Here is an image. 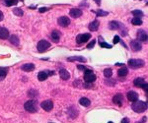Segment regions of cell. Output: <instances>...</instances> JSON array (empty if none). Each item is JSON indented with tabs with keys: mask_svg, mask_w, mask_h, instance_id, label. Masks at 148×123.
Instances as JSON below:
<instances>
[{
	"mask_svg": "<svg viewBox=\"0 0 148 123\" xmlns=\"http://www.w3.org/2000/svg\"><path fill=\"white\" fill-rule=\"evenodd\" d=\"M109 123H113V122H112V121H110V122H109Z\"/></svg>",
	"mask_w": 148,
	"mask_h": 123,
	"instance_id": "obj_42",
	"label": "cell"
},
{
	"mask_svg": "<svg viewBox=\"0 0 148 123\" xmlns=\"http://www.w3.org/2000/svg\"><path fill=\"white\" fill-rule=\"evenodd\" d=\"M137 38L140 42H146L147 40V34L143 30H139L137 32Z\"/></svg>",
	"mask_w": 148,
	"mask_h": 123,
	"instance_id": "obj_12",
	"label": "cell"
},
{
	"mask_svg": "<svg viewBox=\"0 0 148 123\" xmlns=\"http://www.w3.org/2000/svg\"><path fill=\"white\" fill-rule=\"evenodd\" d=\"M8 73V68H5V67H0V81L5 79L6 75Z\"/></svg>",
	"mask_w": 148,
	"mask_h": 123,
	"instance_id": "obj_23",
	"label": "cell"
},
{
	"mask_svg": "<svg viewBox=\"0 0 148 123\" xmlns=\"http://www.w3.org/2000/svg\"><path fill=\"white\" fill-rule=\"evenodd\" d=\"M18 3V0H5V5L8 7H11Z\"/></svg>",
	"mask_w": 148,
	"mask_h": 123,
	"instance_id": "obj_30",
	"label": "cell"
},
{
	"mask_svg": "<svg viewBox=\"0 0 148 123\" xmlns=\"http://www.w3.org/2000/svg\"><path fill=\"white\" fill-rule=\"evenodd\" d=\"M112 75H113V70L111 68H107V69L104 70V76L106 78H111Z\"/></svg>",
	"mask_w": 148,
	"mask_h": 123,
	"instance_id": "obj_27",
	"label": "cell"
},
{
	"mask_svg": "<svg viewBox=\"0 0 148 123\" xmlns=\"http://www.w3.org/2000/svg\"><path fill=\"white\" fill-rule=\"evenodd\" d=\"M91 37V35L90 34H82V35H78L77 37H76V43L78 44H84L86 42H88Z\"/></svg>",
	"mask_w": 148,
	"mask_h": 123,
	"instance_id": "obj_6",
	"label": "cell"
},
{
	"mask_svg": "<svg viewBox=\"0 0 148 123\" xmlns=\"http://www.w3.org/2000/svg\"><path fill=\"white\" fill-rule=\"evenodd\" d=\"M8 38H9V42H10V43H11L12 44L16 45V46H18V45H19V44H20L18 36H15V35H13V36H9Z\"/></svg>",
	"mask_w": 148,
	"mask_h": 123,
	"instance_id": "obj_20",
	"label": "cell"
},
{
	"mask_svg": "<svg viewBox=\"0 0 148 123\" xmlns=\"http://www.w3.org/2000/svg\"><path fill=\"white\" fill-rule=\"evenodd\" d=\"M95 2H96L98 5H100V3H101V0H94Z\"/></svg>",
	"mask_w": 148,
	"mask_h": 123,
	"instance_id": "obj_41",
	"label": "cell"
},
{
	"mask_svg": "<svg viewBox=\"0 0 148 123\" xmlns=\"http://www.w3.org/2000/svg\"><path fill=\"white\" fill-rule=\"evenodd\" d=\"M59 76L62 80H68L70 78V74L65 69H60L59 70Z\"/></svg>",
	"mask_w": 148,
	"mask_h": 123,
	"instance_id": "obj_16",
	"label": "cell"
},
{
	"mask_svg": "<svg viewBox=\"0 0 148 123\" xmlns=\"http://www.w3.org/2000/svg\"><path fill=\"white\" fill-rule=\"evenodd\" d=\"M131 24L134 25V26H140L141 24H142V21H141L140 18H133L132 20H131Z\"/></svg>",
	"mask_w": 148,
	"mask_h": 123,
	"instance_id": "obj_29",
	"label": "cell"
},
{
	"mask_svg": "<svg viewBox=\"0 0 148 123\" xmlns=\"http://www.w3.org/2000/svg\"><path fill=\"white\" fill-rule=\"evenodd\" d=\"M47 77H48L47 71L46 72L45 71H42V72H40L38 74V79H39V81H44V80L47 79Z\"/></svg>",
	"mask_w": 148,
	"mask_h": 123,
	"instance_id": "obj_24",
	"label": "cell"
},
{
	"mask_svg": "<svg viewBox=\"0 0 148 123\" xmlns=\"http://www.w3.org/2000/svg\"><path fill=\"white\" fill-rule=\"evenodd\" d=\"M109 14L107 11H103V10H97L96 11V15L97 16H107V15Z\"/></svg>",
	"mask_w": 148,
	"mask_h": 123,
	"instance_id": "obj_32",
	"label": "cell"
},
{
	"mask_svg": "<svg viewBox=\"0 0 148 123\" xmlns=\"http://www.w3.org/2000/svg\"><path fill=\"white\" fill-rule=\"evenodd\" d=\"M24 107H25V109H26L28 112H31V113H34V112H37L38 111L37 102L35 101H33V100L26 101L25 104H24Z\"/></svg>",
	"mask_w": 148,
	"mask_h": 123,
	"instance_id": "obj_2",
	"label": "cell"
},
{
	"mask_svg": "<svg viewBox=\"0 0 148 123\" xmlns=\"http://www.w3.org/2000/svg\"><path fill=\"white\" fill-rule=\"evenodd\" d=\"M13 13H14L16 16L22 17L23 15H24V11H23L21 8H14V9H13Z\"/></svg>",
	"mask_w": 148,
	"mask_h": 123,
	"instance_id": "obj_28",
	"label": "cell"
},
{
	"mask_svg": "<svg viewBox=\"0 0 148 123\" xmlns=\"http://www.w3.org/2000/svg\"><path fill=\"white\" fill-rule=\"evenodd\" d=\"M99 25H100L99 21H98V20H94L92 23H90V25H89V30L92 31V32H96V31H98V29H99Z\"/></svg>",
	"mask_w": 148,
	"mask_h": 123,
	"instance_id": "obj_17",
	"label": "cell"
},
{
	"mask_svg": "<svg viewBox=\"0 0 148 123\" xmlns=\"http://www.w3.org/2000/svg\"><path fill=\"white\" fill-rule=\"evenodd\" d=\"M131 108L133 111L137 112V113H141V112H144L146 109H147V104L146 102L141 101H134L131 105Z\"/></svg>",
	"mask_w": 148,
	"mask_h": 123,
	"instance_id": "obj_1",
	"label": "cell"
},
{
	"mask_svg": "<svg viewBox=\"0 0 148 123\" xmlns=\"http://www.w3.org/2000/svg\"><path fill=\"white\" fill-rule=\"evenodd\" d=\"M144 65V61L142 59H129L128 60V66L132 69H138Z\"/></svg>",
	"mask_w": 148,
	"mask_h": 123,
	"instance_id": "obj_3",
	"label": "cell"
},
{
	"mask_svg": "<svg viewBox=\"0 0 148 123\" xmlns=\"http://www.w3.org/2000/svg\"><path fill=\"white\" fill-rule=\"evenodd\" d=\"M95 44H96V40H95V39H93V40H92V42H91V43L87 45V47H88V48H92V47L95 45Z\"/></svg>",
	"mask_w": 148,
	"mask_h": 123,
	"instance_id": "obj_35",
	"label": "cell"
},
{
	"mask_svg": "<svg viewBox=\"0 0 148 123\" xmlns=\"http://www.w3.org/2000/svg\"><path fill=\"white\" fill-rule=\"evenodd\" d=\"M79 103L81 104L82 106L87 107V106H89V105L91 104V101H90V100L87 99V98H81V99L79 100Z\"/></svg>",
	"mask_w": 148,
	"mask_h": 123,
	"instance_id": "obj_22",
	"label": "cell"
},
{
	"mask_svg": "<svg viewBox=\"0 0 148 123\" xmlns=\"http://www.w3.org/2000/svg\"><path fill=\"white\" fill-rule=\"evenodd\" d=\"M121 123H129V120H128V118H124V119L121 120Z\"/></svg>",
	"mask_w": 148,
	"mask_h": 123,
	"instance_id": "obj_39",
	"label": "cell"
},
{
	"mask_svg": "<svg viewBox=\"0 0 148 123\" xmlns=\"http://www.w3.org/2000/svg\"><path fill=\"white\" fill-rule=\"evenodd\" d=\"M120 42V38H119V36H115V37H114V44H118V43H119Z\"/></svg>",
	"mask_w": 148,
	"mask_h": 123,
	"instance_id": "obj_36",
	"label": "cell"
},
{
	"mask_svg": "<svg viewBox=\"0 0 148 123\" xmlns=\"http://www.w3.org/2000/svg\"><path fill=\"white\" fill-rule=\"evenodd\" d=\"M60 36H61V34L59 33L58 31H52L51 37H52V39L54 42V43H57V42H59Z\"/></svg>",
	"mask_w": 148,
	"mask_h": 123,
	"instance_id": "obj_19",
	"label": "cell"
},
{
	"mask_svg": "<svg viewBox=\"0 0 148 123\" xmlns=\"http://www.w3.org/2000/svg\"><path fill=\"white\" fill-rule=\"evenodd\" d=\"M96 80V75L95 73L91 70H86L84 74V81L86 83H93Z\"/></svg>",
	"mask_w": 148,
	"mask_h": 123,
	"instance_id": "obj_5",
	"label": "cell"
},
{
	"mask_svg": "<svg viewBox=\"0 0 148 123\" xmlns=\"http://www.w3.org/2000/svg\"><path fill=\"white\" fill-rule=\"evenodd\" d=\"M127 100L131 102H134L138 100V94L136 92H133V91H129L127 93Z\"/></svg>",
	"mask_w": 148,
	"mask_h": 123,
	"instance_id": "obj_10",
	"label": "cell"
},
{
	"mask_svg": "<svg viewBox=\"0 0 148 123\" xmlns=\"http://www.w3.org/2000/svg\"><path fill=\"white\" fill-rule=\"evenodd\" d=\"M21 68H22L23 71H25V72H31V71H34L35 70L36 66L34 65L33 63H26V64L22 65Z\"/></svg>",
	"mask_w": 148,
	"mask_h": 123,
	"instance_id": "obj_13",
	"label": "cell"
},
{
	"mask_svg": "<svg viewBox=\"0 0 148 123\" xmlns=\"http://www.w3.org/2000/svg\"><path fill=\"white\" fill-rule=\"evenodd\" d=\"M130 46H131V49L134 51H139L141 50V48H142V45L139 42H137V40H132L131 43H130Z\"/></svg>",
	"mask_w": 148,
	"mask_h": 123,
	"instance_id": "obj_14",
	"label": "cell"
},
{
	"mask_svg": "<svg viewBox=\"0 0 148 123\" xmlns=\"http://www.w3.org/2000/svg\"><path fill=\"white\" fill-rule=\"evenodd\" d=\"M50 47H51V44L47 40H45V39H42V40H40L38 43L37 48L40 52H44L46 49H48Z\"/></svg>",
	"mask_w": 148,
	"mask_h": 123,
	"instance_id": "obj_4",
	"label": "cell"
},
{
	"mask_svg": "<svg viewBox=\"0 0 148 123\" xmlns=\"http://www.w3.org/2000/svg\"><path fill=\"white\" fill-rule=\"evenodd\" d=\"M133 84H134L135 87L143 88V86L146 84V82L144 81V79H142V78H137V79H135L133 81Z\"/></svg>",
	"mask_w": 148,
	"mask_h": 123,
	"instance_id": "obj_18",
	"label": "cell"
},
{
	"mask_svg": "<svg viewBox=\"0 0 148 123\" xmlns=\"http://www.w3.org/2000/svg\"><path fill=\"white\" fill-rule=\"evenodd\" d=\"M57 23H58V25L60 26V27L65 28V27H67V26L70 24V20H69V18H67V17H65V16H62V17L58 18Z\"/></svg>",
	"mask_w": 148,
	"mask_h": 123,
	"instance_id": "obj_8",
	"label": "cell"
},
{
	"mask_svg": "<svg viewBox=\"0 0 148 123\" xmlns=\"http://www.w3.org/2000/svg\"><path fill=\"white\" fill-rule=\"evenodd\" d=\"M29 95L30 97H37L38 95V92L37 91H35V90H30L29 91Z\"/></svg>",
	"mask_w": 148,
	"mask_h": 123,
	"instance_id": "obj_34",
	"label": "cell"
},
{
	"mask_svg": "<svg viewBox=\"0 0 148 123\" xmlns=\"http://www.w3.org/2000/svg\"><path fill=\"white\" fill-rule=\"evenodd\" d=\"M46 11H48V8L43 7V8H40V9H39V12H40V13H44V12H46Z\"/></svg>",
	"mask_w": 148,
	"mask_h": 123,
	"instance_id": "obj_37",
	"label": "cell"
},
{
	"mask_svg": "<svg viewBox=\"0 0 148 123\" xmlns=\"http://www.w3.org/2000/svg\"><path fill=\"white\" fill-rule=\"evenodd\" d=\"M100 45H101V47H105V48H112V45L108 44L107 43H105V42H101L100 43Z\"/></svg>",
	"mask_w": 148,
	"mask_h": 123,
	"instance_id": "obj_33",
	"label": "cell"
},
{
	"mask_svg": "<svg viewBox=\"0 0 148 123\" xmlns=\"http://www.w3.org/2000/svg\"><path fill=\"white\" fill-rule=\"evenodd\" d=\"M41 107L45 111H51L53 108V102L51 100H46L41 103Z\"/></svg>",
	"mask_w": 148,
	"mask_h": 123,
	"instance_id": "obj_7",
	"label": "cell"
},
{
	"mask_svg": "<svg viewBox=\"0 0 148 123\" xmlns=\"http://www.w3.org/2000/svg\"><path fill=\"white\" fill-rule=\"evenodd\" d=\"M68 61H80V62H86V58L83 56H71L67 58Z\"/></svg>",
	"mask_w": 148,
	"mask_h": 123,
	"instance_id": "obj_21",
	"label": "cell"
},
{
	"mask_svg": "<svg viewBox=\"0 0 148 123\" xmlns=\"http://www.w3.org/2000/svg\"><path fill=\"white\" fill-rule=\"evenodd\" d=\"M113 102L117 105H121L122 102H124V97L121 95L120 94H116L114 98H113Z\"/></svg>",
	"mask_w": 148,
	"mask_h": 123,
	"instance_id": "obj_11",
	"label": "cell"
},
{
	"mask_svg": "<svg viewBox=\"0 0 148 123\" xmlns=\"http://www.w3.org/2000/svg\"><path fill=\"white\" fill-rule=\"evenodd\" d=\"M3 20V13L0 11V21H2Z\"/></svg>",
	"mask_w": 148,
	"mask_h": 123,
	"instance_id": "obj_40",
	"label": "cell"
},
{
	"mask_svg": "<svg viewBox=\"0 0 148 123\" xmlns=\"http://www.w3.org/2000/svg\"><path fill=\"white\" fill-rule=\"evenodd\" d=\"M127 73H128L127 68H126V67H121V68L118 69V75L119 76V77H126V75H127Z\"/></svg>",
	"mask_w": 148,
	"mask_h": 123,
	"instance_id": "obj_25",
	"label": "cell"
},
{
	"mask_svg": "<svg viewBox=\"0 0 148 123\" xmlns=\"http://www.w3.org/2000/svg\"><path fill=\"white\" fill-rule=\"evenodd\" d=\"M77 68H78L79 70H85V71L87 70V69H86V67H84V66H82V65H78L77 66Z\"/></svg>",
	"mask_w": 148,
	"mask_h": 123,
	"instance_id": "obj_38",
	"label": "cell"
},
{
	"mask_svg": "<svg viewBox=\"0 0 148 123\" xmlns=\"http://www.w3.org/2000/svg\"><path fill=\"white\" fill-rule=\"evenodd\" d=\"M9 37V32L6 28L4 27H1L0 28V38L1 39H6Z\"/></svg>",
	"mask_w": 148,
	"mask_h": 123,
	"instance_id": "obj_15",
	"label": "cell"
},
{
	"mask_svg": "<svg viewBox=\"0 0 148 123\" xmlns=\"http://www.w3.org/2000/svg\"><path fill=\"white\" fill-rule=\"evenodd\" d=\"M119 26H120V24L117 21H112L110 24H109V27H110V29L111 30H118L119 28Z\"/></svg>",
	"mask_w": 148,
	"mask_h": 123,
	"instance_id": "obj_26",
	"label": "cell"
},
{
	"mask_svg": "<svg viewBox=\"0 0 148 123\" xmlns=\"http://www.w3.org/2000/svg\"><path fill=\"white\" fill-rule=\"evenodd\" d=\"M69 15H70L72 18H79V17H81L82 11L80 9H78V8H72V9H70V11H69Z\"/></svg>",
	"mask_w": 148,
	"mask_h": 123,
	"instance_id": "obj_9",
	"label": "cell"
},
{
	"mask_svg": "<svg viewBox=\"0 0 148 123\" xmlns=\"http://www.w3.org/2000/svg\"><path fill=\"white\" fill-rule=\"evenodd\" d=\"M131 13H132L133 16H135L136 18H139V17H142V16H143V12L140 11V10H133Z\"/></svg>",
	"mask_w": 148,
	"mask_h": 123,
	"instance_id": "obj_31",
	"label": "cell"
}]
</instances>
